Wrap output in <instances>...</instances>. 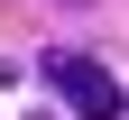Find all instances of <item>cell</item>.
I'll return each mask as SVG.
<instances>
[{"label": "cell", "mask_w": 129, "mask_h": 120, "mask_svg": "<svg viewBox=\"0 0 129 120\" xmlns=\"http://www.w3.org/2000/svg\"><path fill=\"white\" fill-rule=\"evenodd\" d=\"M64 9H92V0H64Z\"/></svg>", "instance_id": "obj_2"}, {"label": "cell", "mask_w": 129, "mask_h": 120, "mask_svg": "<svg viewBox=\"0 0 129 120\" xmlns=\"http://www.w3.org/2000/svg\"><path fill=\"white\" fill-rule=\"evenodd\" d=\"M37 74L55 83V102H64L74 120H120V111H129V83L111 74V65L74 56V46H46V56H37Z\"/></svg>", "instance_id": "obj_1"}]
</instances>
